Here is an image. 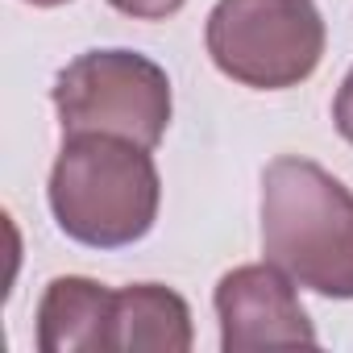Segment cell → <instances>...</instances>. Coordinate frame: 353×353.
Here are the masks:
<instances>
[{
    "label": "cell",
    "instance_id": "obj_1",
    "mask_svg": "<svg viewBox=\"0 0 353 353\" xmlns=\"http://www.w3.org/2000/svg\"><path fill=\"white\" fill-rule=\"evenodd\" d=\"M46 200L71 241L125 250L154 229L162 179L145 145L112 133H71L50 166Z\"/></svg>",
    "mask_w": 353,
    "mask_h": 353
},
{
    "label": "cell",
    "instance_id": "obj_2",
    "mask_svg": "<svg viewBox=\"0 0 353 353\" xmlns=\"http://www.w3.org/2000/svg\"><path fill=\"white\" fill-rule=\"evenodd\" d=\"M262 254L324 299H353V192L312 158L262 170Z\"/></svg>",
    "mask_w": 353,
    "mask_h": 353
},
{
    "label": "cell",
    "instance_id": "obj_3",
    "mask_svg": "<svg viewBox=\"0 0 353 353\" xmlns=\"http://www.w3.org/2000/svg\"><path fill=\"white\" fill-rule=\"evenodd\" d=\"M204 42L225 79L254 92H287L316 75L328 30L316 0H216Z\"/></svg>",
    "mask_w": 353,
    "mask_h": 353
},
{
    "label": "cell",
    "instance_id": "obj_4",
    "mask_svg": "<svg viewBox=\"0 0 353 353\" xmlns=\"http://www.w3.org/2000/svg\"><path fill=\"white\" fill-rule=\"evenodd\" d=\"M63 137L112 133L154 150L166 137L174 100L166 71L137 50H88L71 59L50 88Z\"/></svg>",
    "mask_w": 353,
    "mask_h": 353
},
{
    "label": "cell",
    "instance_id": "obj_5",
    "mask_svg": "<svg viewBox=\"0 0 353 353\" xmlns=\"http://www.w3.org/2000/svg\"><path fill=\"white\" fill-rule=\"evenodd\" d=\"M212 307L225 353L262 345H316V324L295 295V279L274 262H250L221 274Z\"/></svg>",
    "mask_w": 353,
    "mask_h": 353
},
{
    "label": "cell",
    "instance_id": "obj_6",
    "mask_svg": "<svg viewBox=\"0 0 353 353\" xmlns=\"http://www.w3.org/2000/svg\"><path fill=\"white\" fill-rule=\"evenodd\" d=\"M112 303L117 291L88 274H59L38 299V349L79 353L112 349Z\"/></svg>",
    "mask_w": 353,
    "mask_h": 353
},
{
    "label": "cell",
    "instance_id": "obj_7",
    "mask_svg": "<svg viewBox=\"0 0 353 353\" xmlns=\"http://www.w3.org/2000/svg\"><path fill=\"white\" fill-rule=\"evenodd\" d=\"M192 307L162 283H129L112 303V353H188Z\"/></svg>",
    "mask_w": 353,
    "mask_h": 353
},
{
    "label": "cell",
    "instance_id": "obj_8",
    "mask_svg": "<svg viewBox=\"0 0 353 353\" xmlns=\"http://www.w3.org/2000/svg\"><path fill=\"white\" fill-rule=\"evenodd\" d=\"M108 5H112L117 13L133 17V21H166V17L179 13L188 0H108Z\"/></svg>",
    "mask_w": 353,
    "mask_h": 353
},
{
    "label": "cell",
    "instance_id": "obj_9",
    "mask_svg": "<svg viewBox=\"0 0 353 353\" xmlns=\"http://www.w3.org/2000/svg\"><path fill=\"white\" fill-rule=\"evenodd\" d=\"M332 125H336V133L353 145V67H349V75H345L341 88H336V100H332Z\"/></svg>",
    "mask_w": 353,
    "mask_h": 353
},
{
    "label": "cell",
    "instance_id": "obj_10",
    "mask_svg": "<svg viewBox=\"0 0 353 353\" xmlns=\"http://www.w3.org/2000/svg\"><path fill=\"white\" fill-rule=\"evenodd\" d=\"M26 5H34V9H59V5H71V0H26Z\"/></svg>",
    "mask_w": 353,
    "mask_h": 353
}]
</instances>
